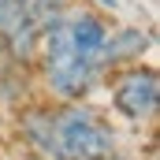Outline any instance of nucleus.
Wrapping results in <instances>:
<instances>
[{
	"instance_id": "obj_1",
	"label": "nucleus",
	"mask_w": 160,
	"mask_h": 160,
	"mask_svg": "<svg viewBox=\"0 0 160 160\" xmlns=\"http://www.w3.org/2000/svg\"><path fill=\"white\" fill-rule=\"evenodd\" d=\"M116 19L71 4L48 30H41V45L34 56V82L38 93L63 104V101H93L104 82V41Z\"/></svg>"
},
{
	"instance_id": "obj_2",
	"label": "nucleus",
	"mask_w": 160,
	"mask_h": 160,
	"mask_svg": "<svg viewBox=\"0 0 160 160\" xmlns=\"http://www.w3.org/2000/svg\"><path fill=\"white\" fill-rule=\"evenodd\" d=\"M119 149V123L97 101L56 104V157L60 160H104Z\"/></svg>"
},
{
	"instance_id": "obj_3",
	"label": "nucleus",
	"mask_w": 160,
	"mask_h": 160,
	"mask_svg": "<svg viewBox=\"0 0 160 160\" xmlns=\"http://www.w3.org/2000/svg\"><path fill=\"white\" fill-rule=\"evenodd\" d=\"M104 112L130 130H153L160 116V71L145 63H127L108 71L101 82Z\"/></svg>"
},
{
	"instance_id": "obj_4",
	"label": "nucleus",
	"mask_w": 160,
	"mask_h": 160,
	"mask_svg": "<svg viewBox=\"0 0 160 160\" xmlns=\"http://www.w3.org/2000/svg\"><path fill=\"white\" fill-rule=\"evenodd\" d=\"M8 130H11V142H19L22 157L60 160L56 157V101L41 93L22 101L15 112H8Z\"/></svg>"
},
{
	"instance_id": "obj_5",
	"label": "nucleus",
	"mask_w": 160,
	"mask_h": 160,
	"mask_svg": "<svg viewBox=\"0 0 160 160\" xmlns=\"http://www.w3.org/2000/svg\"><path fill=\"white\" fill-rule=\"evenodd\" d=\"M38 45H41V30L26 15V8L19 0H0V52L15 63L34 67Z\"/></svg>"
},
{
	"instance_id": "obj_6",
	"label": "nucleus",
	"mask_w": 160,
	"mask_h": 160,
	"mask_svg": "<svg viewBox=\"0 0 160 160\" xmlns=\"http://www.w3.org/2000/svg\"><path fill=\"white\" fill-rule=\"evenodd\" d=\"M157 48L153 26H138V22H112L108 41H104V71H116L127 63H145Z\"/></svg>"
},
{
	"instance_id": "obj_7",
	"label": "nucleus",
	"mask_w": 160,
	"mask_h": 160,
	"mask_svg": "<svg viewBox=\"0 0 160 160\" xmlns=\"http://www.w3.org/2000/svg\"><path fill=\"white\" fill-rule=\"evenodd\" d=\"M38 97V82H34V67L15 63L0 52V112H15L22 101Z\"/></svg>"
},
{
	"instance_id": "obj_8",
	"label": "nucleus",
	"mask_w": 160,
	"mask_h": 160,
	"mask_svg": "<svg viewBox=\"0 0 160 160\" xmlns=\"http://www.w3.org/2000/svg\"><path fill=\"white\" fill-rule=\"evenodd\" d=\"M19 4L26 8V15L34 19V26H38V30H48V26L67 11L75 0H19Z\"/></svg>"
},
{
	"instance_id": "obj_9",
	"label": "nucleus",
	"mask_w": 160,
	"mask_h": 160,
	"mask_svg": "<svg viewBox=\"0 0 160 160\" xmlns=\"http://www.w3.org/2000/svg\"><path fill=\"white\" fill-rule=\"evenodd\" d=\"M78 4L93 8V11H101V15H108V19H116L119 8H123V0H78Z\"/></svg>"
},
{
	"instance_id": "obj_10",
	"label": "nucleus",
	"mask_w": 160,
	"mask_h": 160,
	"mask_svg": "<svg viewBox=\"0 0 160 160\" xmlns=\"http://www.w3.org/2000/svg\"><path fill=\"white\" fill-rule=\"evenodd\" d=\"M104 160H138V157H134V153H123V149H116L112 157H104ZM149 160H153V157H149Z\"/></svg>"
},
{
	"instance_id": "obj_11",
	"label": "nucleus",
	"mask_w": 160,
	"mask_h": 160,
	"mask_svg": "<svg viewBox=\"0 0 160 160\" xmlns=\"http://www.w3.org/2000/svg\"><path fill=\"white\" fill-rule=\"evenodd\" d=\"M22 160H30V157H22Z\"/></svg>"
}]
</instances>
